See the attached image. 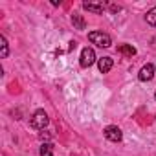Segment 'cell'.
I'll return each mask as SVG.
<instances>
[{
	"mask_svg": "<svg viewBox=\"0 0 156 156\" xmlns=\"http://www.w3.org/2000/svg\"><path fill=\"white\" fill-rule=\"evenodd\" d=\"M88 41L92 44L99 46V48H110L112 46V39L107 33H103V31H90L88 33Z\"/></svg>",
	"mask_w": 156,
	"mask_h": 156,
	"instance_id": "obj_1",
	"label": "cell"
},
{
	"mask_svg": "<svg viewBox=\"0 0 156 156\" xmlns=\"http://www.w3.org/2000/svg\"><path fill=\"white\" fill-rule=\"evenodd\" d=\"M48 123H50V118H48V114L44 110H37L30 119V125L33 129H37V130H44L48 127Z\"/></svg>",
	"mask_w": 156,
	"mask_h": 156,
	"instance_id": "obj_2",
	"label": "cell"
},
{
	"mask_svg": "<svg viewBox=\"0 0 156 156\" xmlns=\"http://www.w3.org/2000/svg\"><path fill=\"white\" fill-rule=\"evenodd\" d=\"M79 62H81V66H83V68H90V66L96 62V51H94L92 48H88V46H87V48H83Z\"/></svg>",
	"mask_w": 156,
	"mask_h": 156,
	"instance_id": "obj_3",
	"label": "cell"
},
{
	"mask_svg": "<svg viewBox=\"0 0 156 156\" xmlns=\"http://www.w3.org/2000/svg\"><path fill=\"white\" fill-rule=\"evenodd\" d=\"M105 138H107V140H110V141H114V143L121 141V138H123L121 129H119V127H116V125H108V127L105 129Z\"/></svg>",
	"mask_w": 156,
	"mask_h": 156,
	"instance_id": "obj_4",
	"label": "cell"
},
{
	"mask_svg": "<svg viewBox=\"0 0 156 156\" xmlns=\"http://www.w3.org/2000/svg\"><path fill=\"white\" fill-rule=\"evenodd\" d=\"M154 77V64H145L141 70H140V73H138V79L140 81H151Z\"/></svg>",
	"mask_w": 156,
	"mask_h": 156,
	"instance_id": "obj_5",
	"label": "cell"
},
{
	"mask_svg": "<svg viewBox=\"0 0 156 156\" xmlns=\"http://www.w3.org/2000/svg\"><path fill=\"white\" fill-rule=\"evenodd\" d=\"M83 8H85L87 11L96 13V15H101V13L105 11V4H103V2H83Z\"/></svg>",
	"mask_w": 156,
	"mask_h": 156,
	"instance_id": "obj_6",
	"label": "cell"
},
{
	"mask_svg": "<svg viewBox=\"0 0 156 156\" xmlns=\"http://www.w3.org/2000/svg\"><path fill=\"white\" fill-rule=\"evenodd\" d=\"M112 66H114L112 57H101V59L98 61V68H99L101 73H108V72L112 70Z\"/></svg>",
	"mask_w": 156,
	"mask_h": 156,
	"instance_id": "obj_7",
	"label": "cell"
},
{
	"mask_svg": "<svg viewBox=\"0 0 156 156\" xmlns=\"http://www.w3.org/2000/svg\"><path fill=\"white\" fill-rule=\"evenodd\" d=\"M72 24H73L75 30H85L87 28V22H85L83 15H79V13H73L72 15Z\"/></svg>",
	"mask_w": 156,
	"mask_h": 156,
	"instance_id": "obj_8",
	"label": "cell"
},
{
	"mask_svg": "<svg viewBox=\"0 0 156 156\" xmlns=\"http://www.w3.org/2000/svg\"><path fill=\"white\" fill-rule=\"evenodd\" d=\"M8 55H9V46H8V41H6V37H4V35H0V57L6 59Z\"/></svg>",
	"mask_w": 156,
	"mask_h": 156,
	"instance_id": "obj_9",
	"label": "cell"
},
{
	"mask_svg": "<svg viewBox=\"0 0 156 156\" xmlns=\"http://www.w3.org/2000/svg\"><path fill=\"white\" fill-rule=\"evenodd\" d=\"M118 51H119V53H123V55H127V57L136 55V48H134V46H130V44H121V46H118Z\"/></svg>",
	"mask_w": 156,
	"mask_h": 156,
	"instance_id": "obj_10",
	"label": "cell"
},
{
	"mask_svg": "<svg viewBox=\"0 0 156 156\" xmlns=\"http://www.w3.org/2000/svg\"><path fill=\"white\" fill-rule=\"evenodd\" d=\"M145 20H147V24H151V26H154V28H156V8H151V9L147 11Z\"/></svg>",
	"mask_w": 156,
	"mask_h": 156,
	"instance_id": "obj_11",
	"label": "cell"
},
{
	"mask_svg": "<svg viewBox=\"0 0 156 156\" xmlns=\"http://www.w3.org/2000/svg\"><path fill=\"white\" fill-rule=\"evenodd\" d=\"M41 156H53V145L51 143H42L41 145Z\"/></svg>",
	"mask_w": 156,
	"mask_h": 156,
	"instance_id": "obj_12",
	"label": "cell"
},
{
	"mask_svg": "<svg viewBox=\"0 0 156 156\" xmlns=\"http://www.w3.org/2000/svg\"><path fill=\"white\" fill-rule=\"evenodd\" d=\"M39 138H41V141H46V143H48V140H50L51 136H50L48 132H41V134H39Z\"/></svg>",
	"mask_w": 156,
	"mask_h": 156,
	"instance_id": "obj_13",
	"label": "cell"
},
{
	"mask_svg": "<svg viewBox=\"0 0 156 156\" xmlns=\"http://www.w3.org/2000/svg\"><path fill=\"white\" fill-rule=\"evenodd\" d=\"M75 46H77V42H75V41H72V42H70V51H72V50H75Z\"/></svg>",
	"mask_w": 156,
	"mask_h": 156,
	"instance_id": "obj_14",
	"label": "cell"
},
{
	"mask_svg": "<svg viewBox=\"0 0 156 156\" xmlns=\"http://www.w3.org/2000/svg\"><path fill=\"white\" fill-rule=\"evenodd\" d=\"M154 98H156V92H154Z\"/></svg>",
	"mask_w": 156,
	"mask_h": 156,
	"instance_id": "obj_15",
	"label": "cell"
}]
</instances>
